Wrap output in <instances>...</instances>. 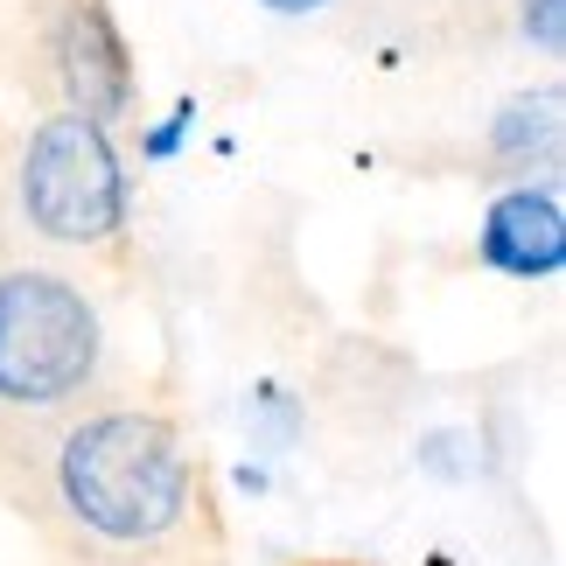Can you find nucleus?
Segmentation results:
<instances>
[{
  "mask_svg": "<svg viewBox=\"0 0 566 566\" xmlns=\"http://www.w3.org/2000/svg\"><path fill=\"white\" fill-rule=\"evenodd\" d=\"M50 504L92 553L155 559L182 546L203 511V475L161 412L98 406L50 441Z\"/></svg>",
  "mask_w": 566,
  "mask_h": 566,
  "instance_id": "1",
  "label": "nucleus"
},
{
  "mask_svg": "<svg viewBox=\"0 0 566 566\" xmlns=\"http://www.w3.org/2000/svg\"><path fill=\"white\" fill-rule=\"evenodd\" d=\"M98 315L71 280L14 266L0 273V406L50 412L98 378Z\"/></svg>",
  "mask_w": 566,
  "mask_h": 566,
  "instance_id": "2",
  "label": "nucleus"
},
{
  "mask_svg": "<svg viewBox=\"0 0 566 566\" xmlns=\"http://www.w3.org/2000/svg\"><path fill=\"white\" fill-rule=\"evenodd\" d=\"M21 217L50 245H105L126 224V168L92 113H56L21 155Z\"/></svg>",
  "mask_w": 566,
  "mask_h": 566,
  "instance_id": "3",
  "label": "nucleus"
},
{
  "mask_svg": "<svg viewBox=\"0 0 566 566\" xmlns=\"http://www.w3.org/2000/svg\"><path fill=\"white\" fill-rule=\"evenodd\" d=\"M483 259L511 280H553L559 259H566V217H559V196L546 182H525V189H504L483 217Z\"/></svg>",
  "mask_w": 566,
  "mask_h": 566,
  "instance_id": "4",
  "label": "nucleus"
},
{
  "mask_svg": "<svg viewBox=\"0 0 566 566\" xmlns=\"http://www.w3.org/2000/svg\"><path fill=\"white\" fill-rule=\"evenodd\" d=\"M525 29H538V42L559 50V0H538V21H525Z\"/></svg>",
  "mask_w": 566,
  "mask_h": 566,
  "instance_id": "5",
  "label": "nucleus"
},
{
  "mask_svg": "<svg viewBox=\"0 0 566 566\" xmlns=\"http://www.w3.org/2000/svg\"><path fill=\"white\" fill-rule=\"evenodd\" d=\"M259 8H273V14H315L322 0H259Z\"/></svg>",
  "mask_w": 566,
  "mask_h": 566,
  "instance_id": "6",
  "label": "nucleus"
}]
</instances>
